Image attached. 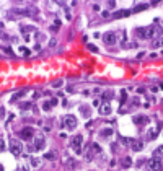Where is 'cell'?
<instances>
[{"instance_id": "cell-8", "label": "cell", "mask_w": 163, "mask_h": 171, "mask_svg": "<svg viewBox=\"0 0 163 171\" xmlns=\"http://www.w3.org/2000/svg\"><path fill=\"white\" fill-rule=\"evenodd\" d=\"M44 143H46V139L42 135H36L34 142H33V145H34L36 150H41V148H44Z\"/></svg>"}, {"instance_id": "cell-16", "label": "cell", "mask_w": 163, "mask_h": 171, "mask_svg": "<svg viewBox=\"0 0 163 171\" xmlns=\"http://www.w3.org/2000/svg\"><path fill=\"white\" fill-rule=\"evenodd\" d=\"M131 165H132V158H131V156H126V158L122 160V166H124V168H129Z\"/></svg>"}, {"instance_id": "cell-20", "label": "cell", "mask_w": 163, "mask_h": 171, "mask_svg": "<svg viewBox=\"0 0 163 171\" xmlns=\"http://www.w3.org/2000/svg\"><path fill=\"white\" fill-rule=\"evenodd\" d=\"M36 39H38V41L41 42V41H44V39H46V34H44V33H39V31H38V33H36Z\"/></svg>"}, {"instance_id": "cell-32", "label": "cell", "mask_w": 163, "mask_h": 171, "mask_svg": "<svg viewBox=\"0 0 163 171\" xmlns=\"http://www.w3.org/2000/svg\"><path fill=\"white\" fill-rule=\"evenodd\" d=\"M28 151H36V148H34V145L31 143V145H28Z\"/></svg>"}, {"instance_id": "cell-18", "label": "cell", "mask_w": 163, "mask_h": 171, "mask_svg": "<svg viewBox=\"0 0 163 171\" xmlns=\"http://www.w3.org/2000/svg\"><path fill=\"white\" fill-rule=\"evenodd\" d=\"M126 100H127V93H126V90H122L121 91V96H119V103H121V104H124V103H126Z\"/></svg>"}, {"instance_id": "cell-31", "label": "cell", "mask_w": 163, "mask_h": 171, "mask_svg": "<svg viewBox=\"0 0 163 171\" xmlns=\"http://www.w3.org/2000/svg\"><path fill=\"white\" fill-rule=\"evenodd\" d=\"M44 158H47V160H54V153H47Z\"/></svg>"}, {"instance_id": "cell-12", "label": "cell", "mask_w": 163, "mask_h": 171, "mask_svg": "<svg viewBox=\"0 0 163 171\" xmlns=\"http://www.w3.org/2000/svg\"><path fill=\"white\" fill-rule=\"evenodd\" d=\"M112 98H114V93H112V90H106L104 93H103V100L106 101V103H109Z\"/></svg>"}, {"instance_id": "cell-21", "label": "cell", "mask_w": 163, "mask_h": 171, "mask_svg": "<svg viewBox=\"0 0 163 171\" xmlns=\"http://www.w3.org/2000/svg\"><path fill=\"white\" fill-rule=\"evenodd\" d=\"M52 104H51V101H46V103H42V109L44 111H51Z\"/></svg>"}, {"instance_id": "cell-35", "label": "cell", "mask_w": 163, "mask_h": 171, "mask_svg": "<svg viewBox=\"0 0 163 171\" xmlns=\"http://www.w3.org/2000/svg\"><path fill=\"white\" fill-rule=\"evenodd\" d=\"M101 15H103V18H108V16H109V11H103Z\"/></svg>"}, {"instance_id": "cell-37", "label": "cell", "mask_w": 163, "mask_h": 171, "mask_svg": "<svg viewBox=\"0 0 163 171\" xmlns=\"http://www.w3.org/2000/svg\"><path fill=\"white\" fill-rule=\"evenodd\" d=\"M0 171H3V166H2V165H0Z\"/></svg>"}, {"instance_id": "cell-30", "label": "cell", "mask_w": 163, "mask_h": 171, "mask_svg": "<svg viewBox=\"0 0 163 171\" xmlns=\"http://www.w3.org/2000/svg\"><path fill=\"white\" fill-rule=\"evenodd\" d=\"M56 44H57V41H56V39H49V47H54Z\"/></svg>"}, {"instance_id": "cell-7", "label": "cell", "mask_w": 163, "mask_h": 171, "mask_svg": "<svg viewBox=\"0 0 163 171\" xmlns=\"http://www.w3.org/2000/svg\"><path fill=\"white\" fill-rule=\"evenodd\" d=\"M103 41H104V44H106V46L116 44V41H117L116 33H106V34H103Z\"/></svg>"}, {"instance_id": "cell-22", "label": "cell", "mask_w": 163, "mask_h": 171, "mask_svg": "<svg viewBox=\"0 0 163 171\" xmlns=\"http://www.w3.org/2000/svg\"><path fill=\"white\" fill-rule=\"evenodd\" d=\"M111 134H112L111 129H103V131H101V135H103V137H109Z\"/></svg>"}, {"instance_id": "cell-3", "label": "cell", "mask_w": 163, "mask_h": 171, "mask_svg": "<svg viewBox=\"0 0 163 171\" xmlns=\"http://www.w3.org/2000/svg\"><path fill=\"white\" fill-rule=\"evenodd\" d=\"M147 168H148V171H160L162 170V161H160V158H150V160L147 161Z\"/></svg>"}, {"instance_id": "cell-11", "label": "cell", "mask_w": 163, "mask_h": 171, "mask_svg": "<svg viewBox=\"0 0 163 171\" xmlns=\"http://www.w3.org/2000/svg\"><path fill=\"white\" fill-rule=\"evenodd\" d=\"M132 150L134 151H140V150H143V143L140 140H132Z\"/></svg>"}, {"instance_id": "cell-9", "label": "cell", "mask_w": 163, "mask_h": 171, "mask_svg": "<svg viewBox=\"0 0 163 171\" xmlns=\"http://www.w3.org/2000/svg\"><path fill=\"white\" fill-rule=\"evenodd\" d=\"M132 121H134V124H137V126H143V124H148L150 119H148L147 116H135Z\"/></svg>"}, {"instance_id": "cell-27", "label": "cell", "mask_w": 163, "mask_h": 171, "mask_svg": "<svg viewBox=\"0 0 163 171\" xmlns=\"http://www.w3.org/2000/svg\"><path fill=\"white\" fill-rule=\"evenodd\" d=\"M20 108H21V109H28V108H31V103H23Z\"/></svg>"}, {"instance_id": "cell-15", "label": "cell", "mask_w": 163, "mask_h": 171, "mask_svg": "<svg viewBox=\"0 0 163 171\" xmlns=\"http://www.w3.org/2000/svg\"><path fill=\"white\" fill-rule=\"evenodd\" d=\"M153 158H163V145L158 147L157 150L153 151Z\"/></svg>"}, {"instance_id": "cell-2", "label": "cell", "mask_w": 163, "mask_h": 171, "mask_svg": "<svg viewBox=\"0 0 163 171\" xmlns=\"http://www.w3.org/2000/svg\"><path fill=\"white\" fill-rule=\"evenodd\" d=\"M82 143H83V137L78 134V135H75L70 140V148L75 151V153H82Z\"/></svg>"}, {"instance_id": "cell-1", "label": "cell", "mask_w": 163, "mask_h": 171, "mask_svg": "<svg viewBox=\"0 0 163 171\" xmlns=\"http://www.w3.org/2000/svg\"><path fill=\"white\" fill-rule=\"evenodd\" d=\"M163 34V28L162 26H147L145 28V39H155V38H160Z\"/></svg>"}, {"instance_id": "cell-36", "label": "cell", "mask_w": 163, "mask_h": 171, "mask_svg": "<svg viewBox=\"0 0 163 171\" xmlns=\"http://www.w3.org/2000/svg\"><path fill=\"white\" fill-rule=\"evenodd\" d=\"M108 5H109V7H111V8H112V7L116 5V2H114V0H111V2H109V3H108Z\"/></svg>"}, {"instance_id": "cell-24", "label": "cell", "mask_w": 163, "mask_h": 171, "mask_svg": "<svg viewBox=\"0 0 163 171\" xmlns=\"http://www.w3.org/2000/svg\"><path fill=\"white\" fill-rule=\"evenodd\" d=\"M3 150H5V140L0 137V151H3Z\"/></svg>"}, {"instance_id": "cell-28", "label": "cell", "mask_w": 163, "mask_h": 171, "mask_svg": "<svg viewBox=\"0 0 163 171\" xmlns=\"http://www.w3.org/2000/svg\"><path fill=\"white\" fill-rule=\"evenodd\" d=\"M62 83H64V81H62V80H57V81H54L52 85L56 86V88H59V86H62Z\"/></svg>"}, {"instance_id": "cell-17", "label": "cell", "mask_w": 163, "mask_h": 171, "mask_svg": "<svg viewBox=\"0 0 163 171\" xmlns=\"http://www.w3.org/2000/svg\"><path fill=\"white\" fill-rule=\"evenodd\" d=\"M92 151L95 153V155H100V153H101V148H100L98 143H92Z\"/></svg>"}, {"instance_id": "cell-19", "label": "cell", "mask_w": 163, "mask_h": 171, "mask_svg": "<svg viewBox=\"0 0 163 171\" xmlns=\"http://www.w3.org/2000/svg\"><path fill=\"white\" fill-rule=\"evenodd\" d=\"M31 31H34V26H28V25L21 26V33H31Z\"/></svg>"}, {"instance_id": "cell-38", "label": "cell", "mask_w": 163, "mask_h": 171, "mask_svg": "<svg viewBox=\"0 0 163 171\" xmlns=\"http://www.w3.org/2000/svg\"><path fill=\"white\" fill-rule=\"evenodd\" d=\"M160 86H162V90H163V83H162V85H160Z\"/></svg>"}, {"instance_id": "cell-5", "label": "cell", "mask_w": 163, "mask_h": 171, "mask_svg": "<svg viewBox=\"0 0 163 171\" xmlns=\"http://www.w3.org/2000/svg\"><path fill=\"white\" fill-rule=\"evenodd\" d=\"M21 143L18 140H15V139H11V142H10V151L13 153V156H20L21 155Z\"/></svg>"}, {"instance_id": "cell-14", "label": "cell", "mask_w": 163, "mask_h": 171, "mask_svg": "<svg viewBox=\"0 0 163 171\" xmlns=\"http://www.w3.org/2000/svg\"><path fill=\"white\" fill-rule=\"evenodd\" d=\"M129 13H131V10H119V11H116L114 18H122V16H129Z\"/></svg>"}, {"instance_id": "cell-34", "label": "cell", "mask_w": 163, "mask_h": 171, "mask_svg": "<svg viewBox=\"0 0 163 171\" xmlns=\"http://www.w3.org/2000/svg\"><path fill=\"white\" fill-rule=\"evenodd\" d=\"M51 104H52V106H57V98H52V100H51Z\"/></svg>"}, {"instance_id": "cell-23", "label": "cell", "mask_w": 163, "mask_h": 171, "mask_svg": "<svg viewBox=\"0 0 163 171\" xmlns=\"http://www.w3.org/2000/svg\"><path fill=\"white\" fill-rule=\"evenodd\" d=\"M39 163H41L39 158H31V165L33 166H39Z\"/></svg>"}, {"instance_id": "cell-4", "label": "cell", "mask_w": 163, "mask_h": 171, "mask_svg": "<svg viewBox=\"0 0 163 171\" xmlns=\"http://www.w3.org/2000/svg\"><path fill=\"white\" fill-rule=\"evenodd\" d=\"M64 126H65V129H69V131H73L77 127V117L75 116H65L64 117Z\"/></svg>"}, {"instance_id": "cell-13", "label": "cell", "mask_w": 163, "mask_h": 171, "mask_svg": "<svg viewBox=\"0 0 163 171\" xmlns=\"http://www.w3.org/2000/svg\"><path fill=\"white\" fill-rule=\"evenodd\" d=\"M80 112L83 117H90V108L88 106H80Z\"/></svg>"}, {"instance_id": "cell-29", "label": "cell", "mask_w": 163, "mask_h": 171, "mask_svg": "<svg viewBox=\"0 0 163 171\" xmlns=\"http://www.w3.org/2000/svg\"><path fill=\"white\" fill-rule=\"evenodd\" d=\"M88 49L92 50V52H98V47H96V46H92V44H90V46H88Z\"/></svg>"}, {"instance_id": "cell-10", "label": "cell", "mask_w": 163, "mask_h": 171, "mask_svg": "<svg viewBox=\"0 0 163 171\" xmlns=\"http://www.w3.org/2000/svg\"><path fill=\"white\" fill-rule=\"evenodd\" d=\"M111 104H109V103H104V104L103 106H100V112H101L103 116H109V114H111Z\"/></svg>"}, {"instance_id": "cell-33", "label": "cell", "mask_w": 163, "mask_h": 171, "mask_svg": "<svg viewBox=\"0 0 163 171\" xmlns=\"http://www.w3.org/2000/svg\"><path fill=\"white\" fill-rule=\"evenodd\" d=\"M21 52H23V54H26V55H28V54H31V52H30V50H28V49H25V47H21Z\"/></svg>"}, {"instance_id": "cell-6", "label": "cell", "mask_w": 163, "mask_h": 171, "mask_svg": "<svg viewBox=\"0 0 163 171\" xmlns=\"http://www.w3.org/2000/svg\"><path fill=\"white\" fill-rule=\"evenodd\" d=\"M20 137L23 139V140H30V139L34 137V131H33L31 127H23V129L20 131Z\"/></svg>"}, {"instance_id": "cell-26", "label": "cell", "mask_w": 163, "mask_h": 171, "mask_svg": "<svg viewBox=\"0 0 163 171\" xmlns=\"http://www.w3.org/2000/svg\"><path fill=\"white\" fill-rule=\"evenodd\" d=\"M143 8H147V5H145V3H143V5L135 7V8H134V11H140V10H143Z\"/></svg>"}, {"instance_id": "cell-25", "label": "cell", "mask_w": 163, "mask_h": 171, "mask_svg": "<svg viewBox=\"0 0 163 171\" xmlns=\"http://www.w3.org/2000/svg\"><path fill=\"white\" fill-rule=\"evenodd\" d=\"M157 137V129H152L150 131V135H148V139H155Z\"/></svg>"}]
</instances>
